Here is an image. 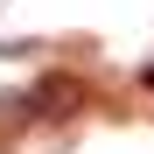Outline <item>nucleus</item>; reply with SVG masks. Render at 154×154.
<instances>
[{
	"instance_id": "nucleus-1",
	"label": "nucleus",
	"mask_w": 154,
	"mask_h": 154,
	"mask_svg": "<svg viewBox=\"0 0 154 154\" xmlns=\"http://www.w3.org/2000/svg\"><path fill=\"white\" fill-rule=\"evenodd\" d=\"M21 98H28V119H77L84 112V77H42Z\"/></svg>"
},
{
	"instance_id": "nucleus-2",
	"label": "nucleus",
	"mask_w": 154,
	"mask_h": 154,
	"mask_svg": "<svg viewBox=\"0 0 154 154\" xmlns=\"http://www.w3.org/2000/svg\"><path fill=\"white\" fill-rule=\"evenodd\" d=\"M140 84H147V91H154V63H147V70H140Z\"/></svg>"
}]
</instances>
